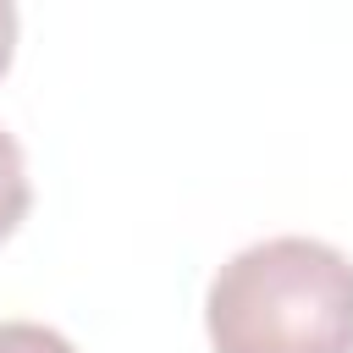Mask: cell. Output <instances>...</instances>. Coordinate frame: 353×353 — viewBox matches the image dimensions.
<instances>
[{
    "label": "cell",
    "instance_id": "1",
    "mask_svg": "<svg viewBox=\"0 0 353 353\" xmlns=\"http://www.w3.org/2000/svg\"><path fill=\"white\" fill-rule=\"evenodd\" d=\"M215 353H353V259L320 237H265L237 248L210 292Z\"/></svg>",
    "mask_w": 353,
    "mask_h": 353
},
{
    "label": "cell",
    "instance_id": "2",
    "mask_svg": "<svg viewBox=\"0 0 353 353\" xmlns=\"http://www.w3.org/2000/svg\"><path fill=\"white\" fill-rule=\"evenodd\" d=\"M33 204V188H28V160H22V143L0 127V243L22 226Z\"/></svg>",
    "mask_w": 353,
    "mask_h": 353
},
{
    "label": "cell",
    "instance_id": "3",
    "mask_svg": "<svg viewBox=\"0 0 353 353\" xmlns=\"http://www.w3.org/2000/svg\"><path fill=\"white\" fill-rule=\"evenodd\" d=\"M0 353H77L61 331L33 320H0Z\"/></svg>",
    "mask_w": 353,
    "mask_h": 353
},
{
    "label": "cell",
    "instance_id": "4",
    "mask_svg": "<svg viewBox=\"0 0 353 353\" xmlns=\"http://www.w3.org/2000/svg\"><path fill=\"white\" fill-rule=\"evenodd\" d=\"M11 55H17V6H11V0H0V77H6Z\"/></svg>",
    "mask_w": 353,
    "mask_h": 353
}]
</instances>
